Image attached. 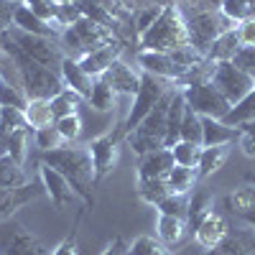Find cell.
<instances>
[{
  "label": "cell",
  "mask_w": 255,
  "mask_h": 255,
  "mask_svg": "<svg viewBox=\"0 0 255 255\" xmlns=\"http://www.w3.org/2000/svg\"><path fill=\"white\" fill-rule=\"evenodd\" d=\"M44 163L54 166L59 174H64L74 189V194L84 202V207H95V194L92 189L97 184L95 179V163H92V156H90V148L87 145H61V148H54V151H44Z\"/></svg>",
  "instance_id": "6da1fadb"
},
{
  "label": "cell",
  "mask_w": 255,
  "mask_h": 255,
  "mask_svg": "<svg viewBox=\"0 0 255 255\" xmlns=\"http://www.w3.org/2000/svg\"><path fill=\"white\" fill-rule=\"evenodd\" d=\"M140 51H163L171 54L181 46H189L186 23H184V10L179 3H166L158 20L148 28L143 36H138Z\"/></svg>",
  "instance_id": "7a4b0ae2"
},
{
  "label": "cell",
  "mask_w": 255,
  "mask_h": 255,
  "mask_svg": "<svg viewBox=\"0 0 255 255\" xmlns=\"http://www.w3.org/2000/svg\"><path fill=\"white\" fill-rule=\"evenodd\" d=\"M184 10V23H186V36H189V46H194L204 59L209 46L215 44V38L230 28H235V23L222 13V10H199L191 8L189 3H179Z\"/></svg>",
  "instance_id": "3957f363"
},
{
  "label": "cell",
  "mask_w": 255,
  "mask_h": 255,
  "mask_svg": "<svg viewBox=\"0 0 255 255\" xmlns=\"http://www.w3.org/2000/svg\"><path fill=\"white\" fill-rule=\"evenodd\" d=\"M118 41H120V36L115 31L95 23L92 18H82L72 28H64L59 33V46H61L64 56L77 59V61L82 56H87L90 51L108 46V44H118Z\"/></svg>",
  "instance_id": "277c9868"
},
{
  "label": "cell",
  "mask_w": 255,
  "mask_h": 255,
  "mask_svg": "<svg viewBox=\"0 0 255 255\" xmlns=\"http://www.w3.org/2000/svg\"><path fill=\"white\" fill-rule=\"evenodd\" d=\"M174 95H176V90L166 92L156 108L140 120V125L135 128V130L125 135V140L130 143V148L138 156H145V153L158 151V148H166V115H168V105H171Z\"/></svg>",
  "instance_id": "5b68a950"
},
{
  "label": "cell",
  "mask_w": 255,
  "mask_h": 255,
  "mask_svg": "<svg viewBox=\"0 0 255 255\" xmlns=\"http://www.w3.org/2000/svg\"><path fill=\"white\" fill-rule=\"evenodd\" d=\"M174 84L176 82H168V79H161V77H153V74L143 72L140 74V87H138L135 100H133V108H130V113H128V118L123 120V125L118 128V135L125 138L128 133H133L140 125V120L161 102V97L174 90Z\"/></svg>",
  "instance_id": "8992f818"
},
{
  "label": "cell",
  "mask_w": 255,
  "mask_h": 255,
  "mask_svg": "<svg viewBox=\"0 0 255 255\" xmlns=\"http://www.w3.org/2000/svg\"><path fill=\"white\" fill-rule=\"evenodd\" d=\"M10 41L23 51L28 59H33L41 67H49L54 72L61 69V61H64V51L59 46V38H49V36H33V33H26L20 28H10L8 31Z\"/></svg>",
  "instance_id": "52a82bcc"
},
{
  "label": "cell",
  "mask_w": 255,
  "mask_h": 255,
  "mask_svg": "<svg viewBox=\"0 0 255 255\" xmlns=\"http://www.w3.org/2000/svg\"><path fill=\"white\" fill-rule=\"evenodd\" d=\"M181 95H184V100H186L189 108L194 110L197 115H202V118L225 120V115H227L230 108H232V105L225 100V95H222L209 79L186 84V87H181Z\"/></svg>",
  "instance_id": "ba28073f"
},
{
  "label": "cell",
  "mask_w": 255,
  "mask_h": 255,
  "mask_svg": "<svg viewBox=\"0 0 255 255\" xmlns=\"http://www.w3.org/2000/svg\"><path fill=\"white\" fill-rule=\"evenodd\" d=\"M0 255H49L31 232L18 220L0 222Z\"/></svg>",
  "instance_id": "9c48e42d"
},
{
  "label": "cell",
  "mask_w": 255,
  "mask_h": 255,
  "mask_svg": "<svg viewBox=\"0 0 255 255\" xmlns=\"http://www.w3.org/2000/svg\"><path fill=\"white\" fill-rule=\"evenodd\" d=\"M209 82L225 95V100L230 105H238L245 95H250L255 90V79L248 77L245 72H240L232 61H220Z\"/></svg>",
  "instance_id": "30bf717a"
},
{
  "label": "cell",
  "mask_w": 255,
  "mask_h": 255,
  "mask_svg": "<svg viewBox=\"0 0 255 255\" xmlns=\"http://www.w3.org/2000/svg\"><path fill=\"white\" fill-rule=\"evenodd\" d=\"M120 140H123V138L118 135V130H113V133H105V135H100V138H95V140L87 143L90 156H92V163H95V179H97V181H102V179L115 168Z\"/></svg>",
  "instance_id": "8fae6325"
},
{
  "label": "cell",
  "mask_w": 255,
  "mask_h": 255,
  "mask_svg": "<svg viewBox=\"0 0 255 255\" xmlns=\"http://www.w3.org/2000/svg\"><path fill=\"white\" fill-rule=\"evenodd\" d=\"M41 194H46V189H44V184H36V181H26L13 189H0V222L10 220L20 207L31 204Z\"/></svg>",
  "instance_id": "7c38bea8"
},
{
  "label": "cell",
  "mask_w": 255,
  "mask_h": 255,
  "mask_svg": "<svg viewBox=\"0 0 255 255\" xmlns=\"http://www.w3.org/2000/svg\"><path fill=\"white\" fill-rule=\"evenodd\" d=\"M138 64H140V72H148L153 77L168 79V82H179L186 69H181L179 64L174 61L171 54H163V51H140L138 54Z\"/></svg>",
  "instance_id": "4fadbf2b"
},
{
  "label": "cell",
  "mask_w": 255,
  "mask_h": 255,
  "mask_svg": "<svg viewBox=\"0 0 255 255\" xmlns=\"http://www.w3.org/2000/svg\"><path fill=\"white\" fill-rule=\"evenodd\" d=\"M38 174H41V184H44L46 194H49V199L54 202V207H56V209L67 207V204L77 197V194H74V189H72V184H69L67 179H64V174H59L54 166H49V163L41 161Z\"/></svg>",
  "instance_id": "5bb4252c"
},
{
  "label": "cell",
  "mask_w": 255,
  "mask_h": 255,
  "mask_svg": "<svg viewBox=\"0 0 255 255\" xmlns=\"http://www.w3.org/2000/svg\"><path fill=\"white\" fill-rule=\"evenodd\" d=\"M176 166L171 148H158L153 153L140 156L138 163V181H148V179H166L168 171Z\"/></svg>",
  "instance_id": "9a60e30c"
},
{
  "label": "cell",
  "mask_w": 255,
  "mask_h": 255,
  "mask_svg": "<svg viewBox=\"0 0 255 255\" xmlns=\"http://www.w3.org/2000/svg\"><path fill=\"white\" fill-rule=\"evenodd\" d=\"M194 235H197V243L202 248L212 250V248H217V245L225 243V238H227V222H225V217L220 215V212L209 209L207 215L202 217V222L197 225Z\"/></svg>",
  "instance_id": "2e32d148"
},
{
  "label": "cell",
  "mask_w": 255,
  "mask_h": 255,
  "mask_svg": "<svg viewBox=\"0 0 255 255\" xmlns=\"http://www.w3.org/2000/svg\"><path fill=\"white\" fill-rule=\"evenodd\" d=\"M140 74H143V72L128 67L123 59H118L102 77L108 79V84H110L118 95H128V97L133 95V97H135V92H138V87H140Z\"/></svg>",
  "instance_id": "e0dca14e"
},
{
  "label": "cell",
  "mask_w": 255,
  "mask_h": 255,
  "mask_svg": "<svg viewBox=\"0 0 255 255\" xmlns=\"http://www.w3.org/2000/svg\"><path fill=\"white\" fill-rule=\"evenodd\" d=\"M120 54H123V46H120V41L118 44H108V46H100V49H95V51H90L87 56H82L79 59V67L87 72L92 79H97V77H102L105 72H108L113 64L120 59Z\"/></svg>",
  "instance_id": "ac0fdd59"
},
{
  "label": "cell",
  "mask_w": 255,
  "mask_h": 255,
  "mask_svg": "<svg viewBox=\"0 0 255 255\" xmlns=\"http://www.w3.org/2000/svg\"><path fill=\"white\" fill-rule=\"evenodd\" d=\"M59 74H61V82H64V87L74 90V92H77V95H79L82 100H90L95 79H92V77H90L87 72H84L82 67H79V61H77V59H69V56H64Z\"/></svg>",
  "instance_id": "d6986e66"
},
{
  "label": "cell",
  "mask_w": 255,
  "mask_h": 255,
  "mask_svg": "<svg viewBox=\"0 0 255 255\" xmlns=\"http://www.w3.org/2000/svg\"><path fill=\"white\" fill-rule=\"evenodd\" d=\"M15 28H20V31H26V33H33V36H49V38H59V33H61V28H59V23L54 20V23H49V20H44V18H38L28 5H23L20 3V8H18V13H15V23H13Z\"/></svg>",
  "instance_id": "ffe728a7"
},
{
  "label": "cell",
  "mask_w": 255,
  "mask_h": 255,
  "mask_svg": "<svg viewBox=\"0 0 255 255\" xmlns=\"http://www.w3.org/2000/svg\"><path fill=\"white\" fill-rule=\"evenodd\" d=\"M240 135V128H230L225 120L202 118V145H227Z\"/></svg>",
  "instance_id": "44dd1931"
},
{
  "label": "cell",
  "mask_w": 255,
  "mask_h": 255,
  "mask_svg": "<svg viewBox=\"0 0 255 255\" xmlns=\"http://www.w3.org/2000/svg\"><path fill=\"white\" fill-rule=\"evenodd\" d=\"M186 113V100L181 90H176L171 105H168V115H166V148H174L181 140V123Z\"/></svg>",
  "instance_id": "7402d4cb"
},
{
  "label": "cell",
  "mask_w": 255,
  "mask_h": 255,
  "mask_svg": "<svg viewBox=\"0 0 255 255\" xmlns=\"http://www.w3.org/2000/svg\"><path fill=\"white\" fill-rule=\"evenodd\" d=\"M227 156H230V143L227 145H202V156H199V166H197L199 179L217 174L225 166Z\"/></svg>",
  "instance_id": "603a6c76"
},
{
  "label": "cell",
  "mask_w": 255,
  "mask_h": 255,
  "mask_svg": "<svg viewBox=\"0 0 255 255\" xmlns=\"http://www.w3.org/2000/svg\"><path fill=\"white\" fill-rule=\"evenodd\" d=\"M238 51H240L238 31L230 28V31H225V33H220V36L215 38V44H212L209 51H207V59L215 61V64H220V61H232Z\"/></svg>",
  "instance_id": "cb8c5ba5"
},
{
  "label": "cell",
  "mask_w": 255,
  "mask_h": 255,
  "mask_svg": "<svg viewBox=\"0 0 255 255\" xmlns=\"http://www.w3.org/2000/svg\"><path fill=\"white\" fill-rule=\"evenodd\" d=\"M26 123L28 128L38 130V128H49L54 125V110H51V100H28V105L23 108Z\"/></svg>",
  "instance_id": "d4e9b609"
},
{
  "label": "cell",
  "mask_w": 255,
  "mask_h": 255,
  "mask_svg": "<svg viewBox=\"0 0 255 255\" xmlns=\"http://www.w3.org/2000/svg\"><path fill=\"white\" fill-rule=\"evenodd\" d=\"M199 174H197V168H186V166H174L171 171H168L166 176V184H168V191L171 194H189L191 189H194Z\"/></svg>",
  "instance_id": "484cf974"
},
{
  "label": "cell",
  "mask_w": 255,
  "mask_h": 255,
  "mask_svg": "<svg viewBox=\"0 0 255 255\" xmlns=\"http://www.w3.org/2000/svg\"><path fill=\"white\" fill-rule=\"evenodd\" d=\"M158 240L166 245V248H174L181 243L184 232H186V222L179 220V217H168V215H158Z\"/></svg>",
  "instance_id": "4316f807"
},
{
  "label": "cell",
  "mask_w": 255,
  "mask_h": 255,
  "mask_svg": "<svg viewBox=\"0 0 255 255\" xmlns=\"http://www.w3.org/2000/svg\"><path fill=\"white\" fill-rule=\"evenodd\" d=\"M115 97H118V92L108 84V79L97 77L95 84H92V95H90L87 102L92 105V110H97V113H110L115 108Z\"/></svg>",
  "instance_id": "83f0119b"
},
{
  "label": "cell",
  "mask_w": 255,
  "mask_h": 255,
  "mask_svg": "<svg viewBox=\"0 0 255 255\" xmlns=\"http://www.w3.org/2000/svg\"><path fill=\"white\" fill-rule=\"evenodd\" d=\"M255 120V90L250 95H245L238 105H232L230 113L225 115V123L230 128H240L245 123H253Z\"/></svg>",
  "instance_id": "f1b7e54d"
},
{
  "label": "cell",
  "mask_w": 255,
  "mask_h": 255,
  "mask_svg": "<svg viewBox=\"0 0 255 255\" xmlns=\"http://www.w3.org/2000/svg\"><path fill=\"white\" fill-rule=\"evenodd\" d=\"M26 171H23V166L15 163L8 153L0 156V189H13V186H20V184H26Z\"/></svg>",
  "instance_id": "f546056e"
},
{
  "label": "cell",
  "mask_w": 255,
  "mask_h": 255,
  "mask_svg": "<svg viewBox=\"0 0 255 255\" xmlns=\"http://www.w3.org/2000/svg\"><path fill=\"white\" fill-rule=\"evenodd\" d=\"M161 13H163V5L161 3H140V5H135V13H133L135 36H143L158 20Z\"/></svg>",
  "instance_id": "4dcf8cb0"
},
{
  "label": "cell",
  "mask_w": 255,
  "mask_h": 255,
  "mask_svg": "<svg viewBox=\"0 0 255 255\" xmlns=\"http://www.w3.org/2000/svg\"><path fill=\"white\" fill-rule=\"evenodd\" d=\"M168 194H171V191H168L166 179H148V181H138V197H140L145 204L158 207Z\"/></svg>",
  "instance_id": "1f68e13d"
},
{
  "label": "cell",
  "mask_w": 255,
  "mask_h": 255,
  "mask_svg": "<svg viewBox=\"0 0 255 255\" xmlns=\"http://www.w3.org/2000/svg\"><path fill=\"white\" fill-rule=\"evenodd\" d=\"M220 10L232 20V23L255 20V0H225Z\"/></svg>",
  "instance_id": "d6a6232c"
},
{
  "label": "cell",
  "mask_w": 255,
  "mask_h": 255,
  "mask_svg": "<svg viewBox=\"0 0 255 255\" xmlns=\"http://www.w3.org/2000/svg\"><path fill=\"white\" fill-rule=\"evenodd\" d=\"M79 105H82V97L69 90V87H64L54 100H51V110H54V118H64V115H74L79 110Z\"/></svg>",
  "instance_id": "836d02e7"
},
{
  "label": "cell",
  "mask_w": 255,
  "mask_h": 255,
  "mask_svg": "<svg viewBox=\"0 0 255 255\" xmlns=\"http://www.w3.org/2000/svg\"><path fill=\"white\" fill-rule=\"evenodd\" d=\"M209 202H212L209 191L197 189L194 194H191V199H189V217H186V225H189V227L197 230V225L202 222V217L209 212Z\"/></svg>",
  "instance_id": "e575fe53"
},
{
  "label": "cell",
  "mask_w": 255,
  "mask_h": 255,
  "mask_svg": "<svg viewBox=\"0 0 255 255\" xmlns=\"http://www.w3.org/2000/svg\"><path fill=\"white\" fill-rule=\"evenodd\" d=\"M28 105V97L23 92V87H18V84H10L0 77V108H20L23 110Z\"/></svg>",
  "instance_id": "d590c367"
},
{
  "label": "cell",
  "mask_w": 255,
  "mask_h": 255,
  "mask_svg": "<svg viewBox=\"0 0 255 255\" xmlns=\"http://www.w3.org/2000/svg\"><path fill=\"white\" fill-rule=\"evenodd\" d=\"M171 153H174V161H176L179 166L197 168V166H199V156H202V145L189 143V140H179V143L171 148Z\"/></svg>",
  "instance_id": "8d00e7d4"
},
{
  "label": "cell",
  "mask_w": 255,
  "mask_h": 255,
  "mask_svg": "<svg viewBox=\"0 0 255 255\" xmlns=\"http://www.w3.org/2000/svg\"><path fill=\"white\" fill-rule=\"evenodd\" d=\"M181 140L202 145V115H197L189 105H186V113H184V123H181Z\"/></svg>",
  "instance_id": "74e56055"
},
{
  "label": "cell",
  "mask_w": 255,
  "mask_h": 255,
  "mask_svg": "<svg viewBox=\"0 0 255 255\" xmlns=\"http://www.w3.org/2000/svg\"><path fill=\"white\" fill-rule=\"evenodd\" d=\"M158 212L161 215H168V217H179V220L186 222V217H189V199H186V194H168L158 204Z\"/></svg>",
  "instance_id": "f35d334b"
},
{
  "label": "cell",
  "mask_w": 255,
  "mask_h": 255,
  "mask_svg": "<svg viewBox=\"0 0 255 255\" xmlns=\"http://www.w3.org/2000/svg\"><path fill=\"white\" fill-rule=\"evenodd\" d=\"M28 133H31V128H15V130H10V140H8V156L20 166H23V161H26Z\"/></svg>",
  "instance_id": "ab89813d"
},
{
  "label": "cell",
  "mask_w": 255,
  "mask_h": 255,
  "mask_svg": "<svg viewBox=\"0 0 255 255\" xmlns=\"http://www.w3.org/2000/svg\"><path fill=\"white\" fill-rule=\"evenodd\" d=\"M54 125H56V130L61 133L64 143H74V140L79 138V133H82V118H79V113H74V115H64V118H56V120H54Z\"/></svg>",
  "instance_id": "60d3db41"
},
{
  "label": "cell",
  "mask_w": 255,
  "mask_h": 255,
  "mask_svg": "<svg viewBox=\"0 0 255 255\" xmlns=\"http://www.w3.org/2000/svg\"><path fill=\"white\" fill-rule=\"evenodd\" d=\"M130 255H171L161 240H153L151 235H140L130 243Z\"/></svg>",
  "instance_id": "b9f144b4"
},
{
  "label": "cell",
  "mask_w": 255,
  "mask_h": 255,
  "mask_svg": "<svg viewBox=\"0 0 255 255\" xmlns=\"http://www.w3.org/2000/svg\"><path fill=\"white\" fill-rule=\"evenodd\" d=\"M33 140L41 151H54V148H61L64 145V138L61 133L56 130V125H49V128H38L33 130Z\"/></svg>",
  "instance_id": "7bdbcfd3"
},
{
  "label": "cell",
  "mask_w": 255,
  "mask_h": 255,
  "mask_svg": "<svg viewBox=\"0 0 255 255\" xmlns=\"http://www.w3.org/2000/svg\"><path fill=\"white\" fill-rule=\"evenodd\" d=\"M227 207H230L232 212H238V215H245L248 209L255 207V189H250V186L238 189L235 194L227 197Z\"/></svg>",
  "instance_id": "ee69618b"
},
{
  "label": "cell",
  "mask_w": 255,
  "mask_h": 255,
  "mask_svg": "<svg viewBox=\"0 0 255 255\" xmlns=\"http://www.w3.org/2000/svg\"><path fill=\"white\" fill-rule=\"evenodd\" d=\"M82 18H84V13H82L79 3H59V8H56V23H59L61 31L72 28L77 20H82Z\"/></svg>",
  "instance_id": "f6af8a7d"
},
{
  "label": "cell",
  "mask_w": 255,
  "mask_h": 255,
  "mask_svg": "<svg viewBox=\"0 0 255 255\" xmlns=\"http://www.w3.org/2000/svg\"><path fill=\"white\" fill-rule=\"evenodd\" d=\"M20 3L28 5L38 18L49 20V23H54V20H56V8H59L56 0H20Z\"/></svg>",
  "instance_id": "bcb514c9"
},
{
  "label": "cell",
  "mask_w": 255,
  "mask_h": 255,
  "mask_svg": "<svg viewBox=\"0 0 255 255\" xmlns=\"http://www.w3.org/2000/svg\"><path fill=\"white\" fill-rule=\"evenodd\" d=\"M232 64H235L240 72H245L248 77L255 79V46H240V51L235 54Z\"/></svg>",
  "instance_id": "7dc6e473"
},
{
  "label": "cell",
  "mask_w": 255,
  "mask_h": 255,
  "mask_svg": "<svg viewBox=\"0 0 255 255\" xmlns=\"http://www.w3.org/2000/svg\"><path fill=\"white\" fill-rule=\"evenodd\" d=\"M0 123H3L8 130H15V128H28L26 115L20 108H0Z\"/></svg>",
  "instance_id": "c3c4849f"
},
{
  "label": "cell",
  "mask_w": 255,
  "mask_h": 255,
  "mask_svg": "<svg viewBox=\"0 0 255 255\" xmlns=\"http://www.w3.org/2000/svg\"><path fill=\"white\" fill-rule=\"evenodd\" d=\"M18 8H20L18 0H0V31H10L13 28Z\"/></svg>",
  "instance_id": "681fc988"
},
{
  "label": "cell",
  "mask_w": 255,
  "mask_h": 255,
  "mask_svg": "<svg viewBox=\"0 0 255 255\" xmlns=\"http://www.w3.org/2000/svg\"><path fill=\"white\" fill-rule=\"evenodd\" d=\"M240 46H255V20H243V23L235 26Z\"/></svg>",
  "instance_id": "f907efd6"
},
{
  "label": "cell",
  "mask_w": 255,
  "mask_h": 255,
  "mask_svg": "<svg viewBox=\"0 0 255 255\" xmlns=\"http://www.w3.org/2000/svg\"><path fill=\"white\" fill-rule=\"evenodd\" d=\"M49 255H77V227L72 230V235L67 240H61Z\"/></svg>",
  "instance_id": "816d5d0a"
},
{
  "label": "cell",
  "mask_w": 255,
  "mask_h": 255,
  "mask_svg": "<svg viewBox=\"0 0 255 255\" xmlns=\"http://www.w3.org/2000/svg\"><path fill=\"white\" fill-rule=\"evenodd\" d=\"M102 255H130V243H128L125 238H115L108 248H105V253Z\"/></svg>",
  "instance_id": "f5cc1de1"
},
{
  "label": "cell",
  "mask_w": 255,
  "mask_h": 255,
  "mask_svg": "<svg viewBox=\"0 0 255 255\" xmlns=\"http://www.w3.org/2000/svg\"><path fill=\"white\" fill-rule=\"evenodd\" d=\"M238 140H240L243 153H245L248 158H255V135H253V133H248V130H240Z\"/></svg>",
  "instance_id": "db71d44e"
},
{
  "label": "cell",
  "mask_w": 255,
  "mask_h": 255,
  "mask_svg": "<svg viewBox=\"0 0 255 255\" xmlns=\"http://www.w3.org/2000/svg\"><path fill=\"white\" fill-rule=\"evenodd\" d=\"M191 8H199V10H220L225 0H186Z\"/></svg>",
  "instance_id": "11a10c76"
},
{
  "label": "cell",
  "mask_w": 255,
  "mask_h": 255,
  "mask_svg": "<svg viewBox=\"0 0 255 255\" xmlns=\"http://www.w3.org/2000/svg\"><path fill=\"white\" fill-rule=\"evenodd\" d=\"M8 140H10V130L0 123V156L8 153Z\"/></svg>",
  "instance_id": "9f6ffc18"
},
{
  "label": "cell",
  "mask_w": 255,
  "mask_h": 255,
  "mask_svg": "<svg viewBox=\"0 0 255 255\" xmlns=\"http://www.w3.org/2000/svg\"><path fill=\"white\" fill-rule=\"evenodd\" d=\"M138 3H161V5H166V3H181V0H138Z\"/></svg>",
  "instance_id": "6f0895ef"
},
{
  "label": "cell",
  "mask_w": 255,
  "mask_h": 255,
  "mask_svg": "<svg viewBox=\"0 0 255 255\" xmlns=\"http://www.w3.org/2000/svg\"><path fill=\"white\" fill-rule=\"evenodd\" d=\"M240 217H245L248 222H253V225H255V207H253V209H248L245 215H240Z\"/></svg>",
  "instance_id": "680465c9"
},
{
  "label": "cell",
  "mask_w": 255,
  "mask_h": 255,
  "mask_svg": "<svg viewBox=\"0 0 255 255\" xmlns=\"http://www.w3.org/2000/svg\"><path fill=\"white\" fill-rule=\"evenodd\" d=\"M240 130H248V133H253V135H255V120H253V123H245V125H240Z\"/></svg>",
  "instance_id": "91938a15"
},
{
  "label": "cell",
  "mask_w": 255,
  "mask_h": 255,
  "mask_svg": "<svg viewBox=\"0 0 255 255\" xmlns=\"http://www.w3.org/2000/svg\"><path fill=\"white\" fill-rule=\"evenodd\" d=\"M56 3H79V0H56Z\"/></svg>",
  "instance_id": "94428289"
},
{
  "label": "cell",
  "mask_w": 255,
  "mask_h": 255,
  "mask_svg": "<svg viewBox=\"0 0 255 255\" xmlns=\"http://www.w3.org/2000/svg\"><path fill=\"white\" fill-rule=\"evenodd\" d=\"M248 179H250V181H253V184H255V174H250V176H248Z\"/></svg>",
  "instance_id": "6125c7cd"
}]
</instances>
